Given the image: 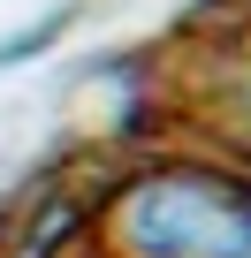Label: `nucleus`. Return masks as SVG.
Listing matches in <instances>:
<instances>
[{
	"instance_id": "nucleus-1",
	"label": "nucleus",
	"mask_w": 251,
	"mask_h": 258,
	"mask_svg": "<svg viewBox=\"0 0 251 258\" xmlns=\"http://www.w3.org/2000/svg\"><path fill=\"white\" fill-rule=\"evenodd\" d=\"M91 258H251V167L213 145L137 152L91 190Z\"/></svg>"
},
{
	"instance_id": "nucleus-2",
	"label": "nucleus",
	"mask_w": 251,
	"mask_h": 258,
	"mask_svg": "<svg viewBox=\"0 0 251 258\" xmlns=\"http://www.w3.org/2000/svg\"><path fill=\"white\" fill-rule=\"evenodd\" d=\"M190 121H198V145L251 167V0L221 16L213 46L190 69Z\"/></svg>"
}]
</instances>
